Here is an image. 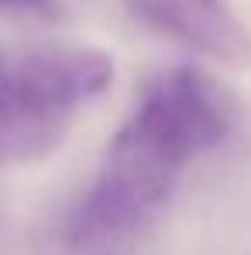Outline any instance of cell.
<instances>
[{"instance_id": "cell-1", "label": "cell", "mask_w": 251, "mask_h": 255, "mask_svg": "<svg viewBox=\"0 0 251 255\" xmlns=\"http://www.w3.org/2000/svg\"><path fill=\"white\" fill-rule=\"evenodd\" d=\"M231 121L227 93L203 69L159 73L110 138L96 183L59 221L52 255H124L168 204L186 166L227 138Z\"/></svg>"}, {"instance_id": "cell-2", "label": "cell", "mask_w": 251, "mask_h": 255, "mask_svg": "<svg viewBox=\"0 0 251 255\" xmlns=\"http://www.w3.org/2000/svg\"><path fill=\"white\" fill-rule=\"evenodd\" d=\"M17 107V162L62 145L76 114L114 83V59L93 45H42L10 62Z\"/></svg>"}, {"instance_id": "cell-3", "label": "cell", "mask_w": 251, "mask_h": 255, "mask_svg": "<svg viewBox=\"0 0 251 255\" xmlns=\"http://www.w3.org/2000/svg\"><path fill=\"white\" fill-rule=\"evenodd\" d=\"M131 17L231 69H251V28L224 0H124Z\"/></svg>"}, {"instance_id": "cell-4", "label": "cell", "mask_w": 251, "mask_h": 255, "mask_svg": "<svg viewBox=\"0 0 251 255\" xmlns=\"http://www.w3.org/2000/svg\"><path fill=\"white\" fill-rule=\"evenodd\" d=\"M17 162V107H14V73L0 48V166Z\"/></svg>"}, {"instance_id": "cell-5", "label": "cell", "mask_w": 251, "mask_h": 255, "mask_svg": "<svg viewBox=\"0 0 251 255\" xmlns=\"http://www.w3.org/2000/svg\"><path fill=\"white\" fill-rule=\"evenodd\" d=\"M0 10H21V14H45V17H52L59 10V0H0Z\"/></svg>"}]
</instances>
